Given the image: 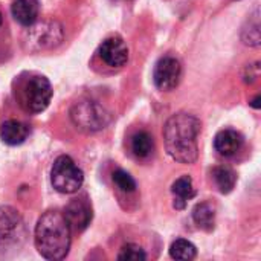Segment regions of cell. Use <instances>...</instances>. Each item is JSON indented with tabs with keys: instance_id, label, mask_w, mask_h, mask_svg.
Masks as SVG:
<instances>
[{
	"instance_id": "1",
	"label": "cell",
	"mask_w": 261,
	"mask_h": 261,
	"mask_svg": "<svg viewBox=\"0 0 261 261\" xmlns=\"http://www.w3.org/2000/svg\"><path fill=\"white\" fill-rule=\"evenodd\" d=\"M200 121L190 113L180 112L168 118L164 127V142L168 156L179 164H194L199 158L197 136Z\"/></svg>"
},
{
	"instance_id": "2",
	"label": "cell",
	"mask_w": 261,
	"mask_h": 261,
	"mask_svg": "<svg viewBox=\"0 0 261 261\" xmlns=\"http://www.w3.org/2000/svg\"><path fill=\"white\" fill-rule=\"evenodd\" d=\"M70 226L63 213L46 211L35 226V248L46 260H63L70 249Z\"/></svg>"
},
{
	"instance_id": "3",
	"label": "cell",
	"mask_w": 261,
	"mask_h": 261,
	"mask_svg": "<svg viewBox=\"0 0 261 261\" xmlns=\"http://www.w3.org/2000/svg\"><path fill=\"white\" fill-rule=\"evenodd\" d=\"M49 80L38 73H21L14 81V96L26 113H41L52 99Z\"/></svg>"
},
{
	"instance_id": "4",
	"label": "cell",
	"mask_w": 261,
	"mask_h": 261,
	"mask_svg": "<svg viewBox=\"0 0 261 261\" xmlns=\"http://www.w3.org/2000/svg\"><path fill=\"white\" fill-rule=\"evenodd\" d=\"M28 31L23 35V49L32 54L43 52L54 49L61 44L64 38L63 26L55 20H46L32 23L31 26H26Z\"/></svg>"
},
{
	"instance_id": "5",
	"label": "cell",
	"mask_w": 261,
	"mask_h": 261,
	"mask_svg": "<svg viewBox=\"0 0 261 261\" xmlns=\"http://www.w3.org/2000/svg\"><path fill=\"white\" fill-rule=\"evenodd\" d=\"M70 121L84 133H95L106 128L110 124V113L104 106L92 99H81L70 109Z\"/></svg>"
},
{
	"instance_id": "6",
	"label": "cell",
	"mask_w": 261,
	"mask_h": 261,
	"mask_svg": "<svg viewBox=\"0 0 261 261\" xmlns=\"http://www.w3.org/2000/svg\"><path fill=\"white\" fill-rule=\"evenodd\" d=\"M83 182L84 174L72 158L63 154L55 159L50 171V184L55 191L61 194H73L83 187Z\"/></svg>"
},
{
	"instance_id": "7",
	"label": "cell",
	"mask_w": 261,
	"mask_h": 261,
	"mask_svg": "<svg viewBox=\"0 0 261 261\" xmlns=\"http://www.w3.org/2000/svg\"><path fill=\"white\" fill-rule=\"evenodd\" d=\"M24 239L20 214L11 206H0V251L18 248Z\"/></svg>"
},
{
	"instance_id": "8",
	"label": "cell",
	"mask_w": 261,
	"mask_h": 261,
	"mask_svg": "<svg viewBox=\"0 0 261 261\" xmlns=\"http://www.w3.org/2000/svg\"><path fill=\"white\" fill-rule=\"evenodd\" d=\"M180 73H182V67H180L179 60H176L174 57H170V55L162 57L156 63L154 70H153L154 86L164 92L173 90L180 81Z\"/></svg>"
},
{
	"instance_id": "9",
	"label": "cell",
	"mask_w": 261,
	"mask_h": 261,
	"mask_svg": "<svg viewBox=\"0 0 261 261\" xmlns=\"http://www.w3.org/2000/svg\"><path fill=\"white\" fill-rule=\"evenodd\" d=\"M99 58L110 67H122L128 61V47L121 37H109L98 47Z\"/></svg>"
},
{
	"instance_id": "10",
	"label": "cell",
	"mask_w": 261,
	"mask_h": 261,
	"mask_svg": "<svg viewBox=\"0 0 261 261\" xmlns=\"http://www.w3.org/2000/svg\"><path fill=\"white\" fill-rule=\"evenodd\" d=\"M92 206L86 196L72 199L64 210V217L70 229L76 232H81L89 226V223L92 222Z\"/></svg>"
},
{
	"instance_id": "11",
	"label": "cell",
	"mask_w": 261,
	"mask_h": 261,
	"mask_svg": "<svg viewBox=\"0 0 261 261\" xmlns=\"http://www.w3.org/2000/svg\"><path fill=\"white\" fill-rule=\"evenodd\" d=\"M243 145V136L232 130V128H225L219 132L214 138V148L220 156L231 158L234 156Z\"/></svg>"
},
{
	"instance_id": "12",
	"label": "cell",
	"mask_w": 261,
	"mask_h": 261,
	"mask_svg": "<svg viewBox=\"0 0 261 261\" xmlns=\"http://www.w3.org/2000/svg\"><path fill=\"white\" fill-rule=\"evenodd\" d=\"M29 136V127L17 119H8L0 127V138L6 145H20Z\"/></svg>"
},
{
	"instance_id": "13",
	"label": "cell",
	"mask_w": 261,
	"mask_h": 261,
	"mask_svg": "<svg viewBox=\"0 0 261 261\" xmlns=\"http://www.w3.org/2000/svg\"><path fill=\"white\" fill-rule=\"evenodd\" d=\"M11 12L17 23L21 26H31L38 18V0H15L11 6Z\"/></svg>"
},
{
	"instance_id": "14",
	"label": "cell",
	"mask_w": 261,
	"mask_h": 261,
	"mask_svg": "<svg viewBox=\"0 0 261 261\" xmlns=\"http://www.w3.org/2000/svg\"><path fill=\"white\" fill-rule=\"evenodd\" d=\"M171 193L174 196V208L176 210H185L187 202L191 200L196 196V190L193 187V179L190 176H182L179 177L173 187H171Z\"/></svg>"
},
{
	"instance_id": "15",
	"label": "cell",
	"mask_w": 261,
	"mask_h": 261,
	"mask_svg": "<svg viewBox=\"0 0 261 261\" xmlns=\"http://www.w3.org/2000/svg\"><path fill=\"white\" fill-rule=\"evenodd\" d=\"M193 220L199 229L211 232L216 225V208L210 202L197 203L193 210Z\"/></svg>"
},
{
	"instance_id": "16",
	"label": "cell",
	"mask_w": 261,
	"mask_h": 261,
	"mask_svg": "<svg viewBox=\"0 0 261 261\" xmlns=\"http://www.w3.org/2000/svg\"><path fill=\"white\" fill-rule=\"evenodd\" d=\"M213 179L222 194H229L237 182V174L226 165H219L213 170Z\"/></svg>"
},
{
	"instance_id": "17",
	"label": "cell",
	"mask_w": 261,
	"mask_h": 261,
	"mask_svg": "<svg viewBox=\"0 0 261 261\" xmlns=\"http://www.w3.org/2000/svg\"><path fill=\"white\" fill-rule=\"evenodd\" d=\"M154 148V141L153 136L148 132H138L132 138V151L135 153L136 158L145 159L151 154Z\"/></svg>"
},
{
	"instance_id": "18",
	"label": "cell",
	"mask_w": 261,
	"mask_h": 261,
	"mask_svg": "<svg viewBox=\"0 0 261 261\" xmlns=\"http://www.w3.org/2000/svg\"><path fill=\"white\" fill-rule=\"evenodd\" d=\"M170 255L174 260L190 261L193 260V258H196L197 249H196V246L191 242H188L185 239H177L170 246Z\"/></svg>"
},
{
	"instance_id": "19",
	"label": "cell",
	"mask_w": 261,
	"mask_h": 261,
	"mask_svg": "<svg viewBox=\"0 0 261 261\" xmlns=\"http://www.w3.org/2000/svg\"><path fill=\"white\" fill-rule=\"evenodd\" d=\"M112 179H113V184L124 193H133L136 191V180L124 170H115L113 174H112Z\"/></svg>"
},
{
	"instance_id": "20",
	"label": "cell",
	"mask_w": 261,
	"mask_h": 261,
	"mask_svg": "<svg viewBox=\"0 0 261 261\" xmlns=\"http://www.w3.org/2000/svg\"><path fill=\"white\" fill-rule=\"evenodd\" d=\"M255 18L249 21V28H245L242 32V38L246 44L249 46H258L261 41L260 35V21H258V14L254 15Z\"/></svg>"
},
{
	"instance_id": "21",
	"label": "cell",
	"mask_w": 261,
	"mask_h": 261,
	"mask_svg": "<svg viewBox=\"0 0 261 261\" xmlns=\"http://www.w3.org/2000/svg\"><path fill=\"white\" fill-rule=\"evenodd\" d=\"M118 260H125V261H142L147 260V254L145 251L135 245V243H128L125 246H122V249L118 254Z\"/></svg>"
},
{
	"instance_id": "22",
	"label": "cell",
	"mask_w": 261,
	"mask_h": 261,
	"mask_svg": "<svg viewBox=\"0 0 261 261\" xmlns=\"http://www.w3.org/2000/svg\"><path fill=\"white\" fill-rule=\"evenodd\" d=\"M260 76V63H255L252 66L246 67V75L243 76L246 83H254Z\"/></svg>"
},
{
	"instance_id": "23",
	"label": "cell",
	"mask_w": 261,
	"mask_h": 261,
	"mask_svg": "<svg viewBox=\"0 0 261 261\" xmlns=\"http://www.w3.org/2000/svg\"><path fill=\"white\" fill-rule=\"evenodd\" d=\"M258 102H260V96H257V98L251 102V106H252L254 109H260V104H258Z\"/></svg>"
},
{
	"instance_id": "24",
	"label": "cell",
	"mask_w": 261,
	"mask_h": 261,
	"mask_svg": "<svg viewBox=\"0 0 261 261\" xmlns=\"http://www.w3.org/2000/svg\"><path fill=\"white\" fill-rule=\"evenodd\" d=\"M2 24H3V15H2V12H0V28H2Z\"/></svg>"
}]
</instances>
